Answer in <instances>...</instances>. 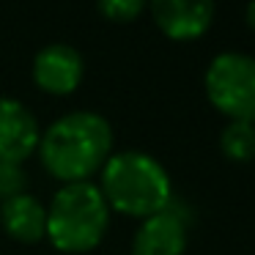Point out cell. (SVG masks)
<instances>
[{"label": "cell", "instance_id": "obj_1", "mask_svg": "<svg viewBox=\"0 0 255 255\" xmlns=\"http://www.w3.org/2000/svg\"><path fill=\"white\" fill-rule=\"evenodd\" d=\"M39 156L50 176L63 184L88 181L113 151V127L99 113H69L39 137Z\"/></svg>", "mask_w": 255, "mask_h": 255}, {"label": "cell", "instance_id": "obj_2", "mask_svg": "<svg viewBox=\"0 0 255 255\" xmlns=\"http://www.w3.org/2000/svg\"><path fill=\"white\" fill-rule=\"evenodd\" d=\"M102 198L107 209H116L127 217L159 214L170 206L173 187L167 170L148 154L121 151L102 165Z\"/></svg>", "mask_w": 255, "mask_h": 255}, {"label": "cell", "instance_id": "obj_3", "mask_svg": "<svg viewBox=\"0 0 255 255\" xmlns=\"http://www.w3.org/2000/svg\"><path fill=\"white\" fill-rule=\"evenodd\" d=\"M110 225V209L91 181L63 184L47 209V236L61 253H88L99 247Z\"/></svg>", "mask_w": 255, "mask_h": 255}, {"label": "cell", "instance_id": "obj_4", "mask_svg": "<svg viewBox=\"0 0 255 255\" xmlns=\"http://www.w3.org/2000/svg\"><path fill=\"white\" fill-rule=\"evenodd\" d=\"M206 96L231 121L255 124V58L222 52L206 69Z\"/></svg>", "mask_w": 255, "mask_h": 255}, {"label": "cell", "instance_id": "obj_5", "mask_svg": "<svg viewBox=\"0 0 255 255\" xmlns=\"http://www.w3.org/2000/svg\"><path fill=\"white\" fill-rule=\"evenodd\" d=\"M151 17L173 41H195L211 28L214 0H148Z\"/></svg>", "mask_w": 255, "mask_h": 255}, {"label": "cell", "instance_id": "obj_6", "mask_svg": "<svg viewBox=\"0 0 255 255\" xmlns=\"http://www.w3.org/2000/svg\"><path fill=\"white\" fill-rule=\"evenodd\" d=\"M39 121L11 96H0V162H25L39 148Z\"/></svg>", "mask_w": 255, "mask_h": 255}, {"label": "cell", "instance_id": "obj_7", "mask_svg": "<svg viewBox=\"0 0 255 255\" xmlns=\"http://www.w3.org/2000/svg\"><path fill=\"white\" fill-rule=\"evenodd\" d=\"M83 74H85L83 55L69 44H50L44 50H39V55L33 58L36 85L52 96H66L72 91H77V85L83 83Z\"/></svg>", "mask_w": 255, "mask_h": 255}, {"label": "cell", "instance_id": "obj_8", "mask_svg": "<svg viewBox=\"0 0 255 255\" xmlns=\"http://www.w3.org/2000/svg\"><path fill=\"white\" fill-rule=\"evenodd\" d=\"M187 250V222L181 211L173 209V200L165 211L143 220L132 242V255H184Z\"/></svg>", "mask_w": 255, "mask_h": 255}, {"label": "cell", "instance_id": "obj_9", "mask_svg": "<svg viewBox=\"0 0 255 255\" xmlns=\"http://www.w3.org/2000/svg\"><path fill=\"white\" fill-rule=\"evenodd\" d=\"M0 225L11 239L33 244L47 236V206L39 198L22 192L0 206Z\"/></svg>", "mask_w": 255, "mask_h": 255}, {"label": "cell", "instance_id": "obj_10", "mask_svg": "<svg viewBox=\"0 0 255 255\" xmlns=\"http://www.w3.org/2000/svg\"><path fill=\"white\" fill-rule=\"evenodd\" d=\"M220 148L233 162H250L255 156V124L228 121L220 134Z\"/></svg>", "mask_w": 255, "mask_h": 255}, {"label": "cell", "instance_id": "obj_11", "mask_svg": "<svg viewBox=\"0 0 255 255\" xmlns=\"http://www.w3.org/2000/svg\"><path fill=\"white\" fill-rule=\"evenodd\" d=\"M102 17L110 22H132L143 14L148 0H96Z\"/></svg>", "mask_w": 255, "mask_h": 255}, {"label": "cell", "instance_id": "obj_12", "mask_svg": "<svg viewBox=\"0 0 255 255\" xmlns=\"http://www.w3.org/2000/svg\"><path fill=\"white\" fill-rule=\"evenodd\" d=\"M25 184H28V176H25L22 165L0 162V203H3V200L17 198V195H22L25 192Z\"/></svg>", "mask_w": 255, "mask_h": 255}, {"label": "cell", "instance_id": "obj_13", "mask_svg": "<svg viewBox=\"0 0 255 255\" xmlns=\"http://www.w3.org/2000/svg\"><path fill=\"white\" fill-rule=\"evenodd\" d=\"M247 25L255 30V0H250V6H247Z\"/></svg>", "mask_w": 255, "mask_h": 255}]
</instances>
